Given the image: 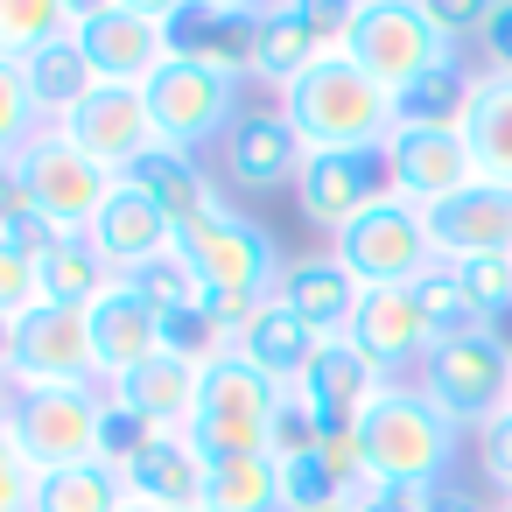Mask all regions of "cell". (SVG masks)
<instances>
[{"label": "cell", "instance_id": "6da1fadb", "mask_svg": "<svg viewBox=\"0 0 512 512\" xmlns=\"http://www.w3.org/2000/svg\"><path fill=\"white\" fill-rule=\"evenodd\" d=\"M176 253H183L190 274H197V302H204L232 337H239V323H246L260 302H274V288H281V274H288L281 239H274L253 211H239V204L204 211V218L176 239Z\"/></svg>", "mask_w": 512, "mask_h": 512}, {"label": "cell", "instance_id": "7a4b0ae2", "mask_svg": "<svg viewBox=\"0 0 512 512\" xmlns=\"http://www.w3.org/2000/svg\"><path fill=\"white\" fill-rule=\"evenodd\" d=\"M274 106L295 127L302 155H351V148L393 141V92L379 78H365L344 50H330L316 71H302Z\"/></svg>", "mask_w": 512, "mask_h": 512}, {"label": "cell", "instance_id": "3957f363", "mask_svg": "<svg viewBox=\"0 0 512 512\" xmlns=\"http://www.w3.org/2000/svg\"><path fill=\"white\" fill-rule=\"evenodd\" d=\"M358 449H365V470H372L379 484H442V477H456L463 428H456L414 379H393V386L365 407Z\"/></svg>", "mask_w": 512, "mask_h": 512}, {"label": "cell", "instance_id": "277c9868", "mask_svg": "<svg viewBox=\"0 0 512 512\" xmlns=\"http://www.w3.org/2000/svg\"><path fill=\"white\" fill-rule=\"evenodd\" d=\"M365 78H379L386 92L463 64V43L435 29L428 0H351L344 8V43H337Z\"/></svg>", "mask_w": 512, "mask_h": 512}, {"label": "cell", "instance_id": "5b68a950", "mask_svg": "<svg viewBox=\"0 0 512 512\" xmlns=\"http://www.w3.org/2000/svg\"><path fill=\"white\" fill-rule=\"evenodd\" d=\"M71 36L85 50V64L99 71V85H148L169 57H176V0H78L71 8Z\"/></svg>", "mask_w": 512, "mask_h": 512}, {"label": "cell", "instance_id": "8992f818", "mask_svg": "<svg viewBox=\"0 0 512 512\" xmlns=\"http://www.w3.org/2000/svg\"><path fill=\"white\" fill-rule=\"evenodd\" d=\"M288 386H274L260 365H246L239 351H225L218 365H204L197 379V414H190V442L204 456H267L274 442V407Z\"/></svg>", "mask_w": 512, "mask_h": 512}, {"label": "cell", "instance_id": "52a82bcc", "mask_svg": "<svg viewBox=\"0 0 512 512\" xmlns=\"http://www.w3.org/2000/svg\"><path fill=\"white\" fill-rule=\"evenodd\" d=\"M239 71H218V64H197V57H169L141 99H148V120H155V141L162 148H183V155H204L211 141L225 148V134L239 127Z\"/></svg>", "mask_w": 512, "mask_h": 512}, {"label": "cell", "instance_id": "ba28073f", "mask_svg": "<svg viewBox=\"0 0 512 512\" xmlns=\"http://www.w3.org/2000/svg\"><path fill=\"white\" fill-rule=\"evenodd\" d=\"M15 449L36 470H64V463H99V414H106V386H22L0 400Z\"/></svg>", "mask_w": 512, "mask_h": 512}, {"label": "cell", "instance_id": "9c48e42d", "mask_svg": "<svg viewBox=\"0 0 512 512\" xmlns=\"http://www.w3.org/2000/svg\"><path fill=\"white\" fill-rule=\"evenodd\" d=\"M456 428H484L491 414H505V393H512V337L505 330H484V337H449L428 351L421 379H414Z\"/></svg>", "mask_w": 512, "mask_h": 512}, {"label": "cell", "instance_id": "30bf717a", "mask_svg": "<svg viewBox=\"0 0 512 512\" xmlns=\"http://www.w3.org/2000/svg\"><path fill=\"white\" fill-rule=\"evenodd\" d=\"M330 253L351 267L358 288H414L428 267H442L435 260V239H428V211L407 204V197L372 204L351 232L330 239Z\"/></svg>", "mask_w": 512, "mask_h": 512}, {"label": "cell", "instance_id": "8fae6325", "mask_svg": "<svg viewBox=\"0 0 512 512\" xmlns=\"http://www.w3.org/2000/svg\"><path fill=\"white\" fill-rule=\"evenodd\" d=\"M8 169H15V190H22V197L57 225V232H71V239H78V232H92V225H99V211H106V197H113V176H106L99 162H85L57 127H43V134L8 162Z\"/></svg>", "mask_w": 512, "mask_h": 512}, {"label": "cell", "instance_id": "7c38bea8", "mask_svg": "<svg viewBox=\"0 0 512 512\" xmlns=\"http://www.w3.org/2000/svg\"><path fill=\"white\" fill-rule=\"evenodd\" d=\"M0 386H99L92 365V337H85V309H57L36 302L29 316L8 323V365H0Z\"/></svg>", "mask_w": 512, "mask_h": 512}, {"label": "cell", "instance_id": "4fadbf2b", "mask_svg": "<svg viewBox=\"0 0 512 512\" xmlns=\"http://www.w3.org/2000/svg\"><path fill=\"white\" fill-rule=\"evenodd\" d=\"M337 43H344V8H323V0H274V8H260V22H253L246 78L281 99V92H288L302 71H316Z\"/></svg>", "mask_w": 512, "mask_h": 512}, {"label": "cell", "instance_id": "5bb4252c", "mask_svg": "<svg viewBox=\"0 0 512 512\" xmlns=\"http://www.w3.org/2000/svg\"><path fill=\"white\" fill-rule=\"evenodd\" d=\"M288 197H295L302 225H316L323 239H337V232H351V225H358L372 204H386V197H393V162H386V148L309 155Z\"/></svg>", "mask_w": 512, "mask_h": 512}, {"label": "cell", "instance_id": "9a60e30c", "mask_svg": "<svg viewBox=\"0 0 512 512\" xmlns=\"http://www.w3.org/2000/svg\"><path fill=\"white\" fill-rule=\"evenodd\" d=\"M57 134L85 155V162H99L113 183L141 162V155H155L162 141H155V120H148V99L134 92V85H99L78 113H64L57 120Z\"/></svg>", "mask_w": 512, "mask_h": 512}, {"label": "cell", "instance_id": "2e32d148", "mask_svg": "<svg viewBox=\"0 0 512 512\" xmlns=\"http://www.w3.org/2000/svg\"><path fill=\"white\" fill-rule=\"evenodd\" d=\"M344 337L365 351V365H372L379 379H421V365H428V351H435V330H428L414 288H365Z\"/></svg>", "mask_w": 512, "mask_h": 512}, {"label": "cell", "instance_id": "e0dca14e", "mask_svg": "<svg viewBox=\"0 0 512 512\" xmlns=\"http://www.w3.org/2000/svg\"><path fill=\"white\" fill-rule=\"evenodd\" d=\"M386 162H393V197H407L421 211H435V204L463 197L470 183H484L477 162H470L463 127H407V134L386 141Z\"/></svg>", "mask_w": 512, "mask_h": 512}, {"label": "cell", "instance_id": "ac0fdd59", "mask_svg": "<svg viewBox=\"0 0 512 512\" xmlns=\"http://www.w3.org/2000/svg\"><path fill=\"white\" fill-rule=\"evenodd\" d=\"M85 337H92L99 386H120L127 372H141L148 358H162V309H155L134 281H113V288L85 309Z\"/></svg>", "mask_w": 512, "mask_h": 512}, {"label": "cell", "instance_id": "d6986e66", "mask_svg": "<svg viewBox=\"0 0 512 512\" xmlns=\"http://www.w3.org/2000/svg\"><path fill=\"white\" fill-rule=\"evenodd\" d=\"M386 386H393V379H379L351 337H330V344L316 351V365H309V372H302L288 393H295V400L316 414V428H323V435H358L365 407H372Z\"/></svg>", "mask_w": 512, "mask_h": 512}, {"label": "cell", "instance_id": "ffe728a7", "mask_svg": "<svg viewBox=\"0 0 512 512\" xmlns=\"http://www.w3.org/2000/svg\"><path fill=\"white\" fill-rule=\"evenodd\" d=\"M428 239L442 267H470L491 253H512V190L505 183H470L463 197L428 211Z\"/></svg>", "mask_w": 512, "mask_h": 512}, {"label": "cell", "instance_id": "44dd1931", "mask_svg": "<svg viewBox=\"0 0 512 512\" xmlns=\"http://www.w3.org/2000/svg\"><path fill=\"white\" fill-rule=\"evenodd\" d=\"M99 253H106V267L127 281V274H141V267H155V260H169L176 253V225H169V211L155 204V197H141L134 183H113V197H106V211H99V225L85 232Z\"/></svg>", "mask_w": 512, "mask_h": 512}, {"label": "cell", "instance_id": "7402d4cb", "mask_svg": "<svg viewBox=\"0 0 512 512\" xmlns=\"http://www.w3.org/2000/svg\"><path fill=\"white\" fill-rule=\"evenodd\" d=\"M218 162H225L232 190H295L309 155H302L295 127L281 120V106H267V113H239V127L218 148Z\"/></svg>", "mask_w": 512, "mask_h": 512}, {"label": "cell", "instance_id": "603a6c76", "mask_svg": "<svg viewBox=\"0 0 512 512\" xmlns=\"http://www.w3.org/2000/svg\"><path fill=\"white\" fill-rule=\"evenodd\" d=\"M204 477H211V456L183 435V428H162L127 470V498L134 505H155V512H204Z\"/></svg>", "mask_w": 512, "mask_h": 512}, {"label": "cell", "instance_id": "cb8c5ba5", "mask_svg": "<svg viewBox=\"0 0 512 512\" xmlns=\"http://www.w3.org/2000/svg\"><path fill=\"white\" fill-rule=\"evenodd\" d=\"M358 281H351V267L323 246V253H288V274H281V288H274V302H288L302 323H316L323 337H344L351 330V316H358Z\"/></svg>", "mask_w": 512, "mask_h": 512}, {"label": "cell", "instance_id": "d4e9b609", "mask_svg": "<svg viewBox=\"0 0 512 512\" xmlns=\"http://www.w3.org/2000/svg\"><path fill=\"white\" fill-rule=\"evenodd\" d=\"M323 344H330V337H323L316 323H302L288 302H260V309L239 323V337H232V351H239L246 365H260L274 386H295V379L316 365Z\"/></svg>", "mask_w": 512, "mask_h": 512}, {"label": "cell", "instance_id": "484cf974", "mask_svg": "<svg viewBox=\"0 0 512 512\" xmlns=\"http://www.w3.org/2000/svg\"><path fill=\"white\" fill-rule=\"evenodd\" d=\"M253 22H260V8H239V0H225V8L218 0H176V57H197V64L246 78Z\"/></svg>", "mask_w": 512, "mask_h": 512}, {"label": "cell", "instance_id": "4316f807", "mask_svg": "<svg viewBox=\"0 0 512 512\" xmlns=\"http://www.w3.org/2000/svg\"><path fill=\"white\" fill-rule=\"evenodd\" d=\"M120 183H134L141 197H155L162 211H169V225L176 232H190L204 211H218L225 197H218V183H211V169L197 162V155H183V148H155V155H141Z\"/></svg>", "mask_w": 512, "mask_h": 512}, {"label": "cell", "instance_id": "83f0119b", "mask_svg": "<svg viewBox=\"0 0 512 512\" xmlns=\"http://www.w3.org/2000/svg\"><path fill=\"white\" fill-rule=\"evenodd\" d=\"M463 141L484 183L512 190V71H477L470 106H463Z\"/></svg>", "mask_w": 512, "mask_h": 512}, {"label": "cell", "instance_id": "f1b7e54d", "mask_svg": "<svg viewBox=\"0 0 512 512\" xmlns=\"http://www.w3.org/2000/svg\"><path fill=\"white\" fill-rule=\"evenodd\" d=\"M22 78H29V99H36V113H43V127H57L64 113H78L92 92H99V71L85 64V50H78V36H64V43H50V50H36L29 64H22Z\"/></svg>", "mask_w": 512, "mask_h": 512}, {"label": "cell", "instance_id": "f546056e", "mask_svg": "<svg viewBox=\"0 0 512 512\" xmlns=\"http://www.w3.org/2000/svg\"><path fill=\"white\" fill-rule=\"evenodd\" d=\"M197 365H183V358H148L141 372H127L113 393L134 407V414H148L155 428H190V414H197Z\"/></svg>", "mask_w": 512, "mask_h": 512}, {"label": "cell", "instance_id": "4dcf8cb0", "mask_svg": "<svg viewBox=\"0 0 512 512\" xmlns=\"http://www.w3.org/2000/svg\"><path fill=\"white\" fill-rule=\"evenodd\" d=\"M204 512H281V463L274 456H211Z\"/></svg>", "mask_w": 512, "mask_h": 512}, {"label": "cell", "instance_id": "1f68e13d", "mask_svg": "<svg viewBox=\"0 0 512 512\" xmlns=\"http://www.w3.org/2000/svg\"><path fill=\"white\" fill-rule=\"evenodd\" d=\"M127 484L106 463H64V470H36L29 512H120Z\"/></svg>", "mask_w": 512, "mask_h": 512}, {"label": "cell", "instance_id": "d6a6232c", "mask_svg": "<svg viewBox=\"0 0 512 512\" xmlns=\"http://www.w3.org/2000/svg\"><path fill=\"white\" fill-rule=\"evenodd\" d=\"M470 85H477L470 64H449V71H428V78L400 85L393 92V134H407V127H463Z\"/></svg>", "mask_w": 512, "mask_h": 512}, {"label": "cell", "instance_id": "836d02e7", "mask_svg": "<svg viewBox=\"0 0 512 512\" xmlns=\"http://www.w3.org/2000/svg\"><path fill=\"white\" fill-rule=\"evenodd\" d=\"M36 274H43V302H57V309H92V302L120 281V274L106 267V253H99L85 232H78V239H64Z\"/></svg>", "mask_w": 512, "mask_h": 512}, {"label": "cell", "instance_id": "e575fe53", "mask_svg": "<svg viewBox=\"0 0 512 512\" xmlns=\"http://www.w3.org/2000/svg\"><path fill=\"white\" fill-rule=\"evenodd\" d=\"M414 302H421L435 344H449V337H484V330H491V316L470 302V288H463L456 267H428V274L414 281Z\"/></svg>", "mask_w": 512, "mask_h": 512}, {"label": "cell", "instance_id": "d590c367", "mask_svg": "<svg viewBox=\"0 0 512 512\" xmlns=\"http://www.w3.org/2000/svg\"><path fill=\"white\" fill-rule=\"evenodd\" d=\"M71 8L78 0H0V57L29 64L36 50L71 36Z\"/></svg>", "mask_w": 512, "mask_h": 512}, {"label": "cell", "instance_id": "8d00e7d4", "mask_svg": "<svg viewBox=\"0 0 512 512\" xmlns=\"http://www.w3.org/2000/svg\"><path fill=\"white\" fill-rule=\"evenodd\" d=\"M232 351V330L204 309V302H169L162 309V358H183V365H218Z\"/></svg>", "mask_w": 512, "mask_h": 512}, {"label": "cell", "instance_id": "74e56055", "mask_svg": "<svg viewBox=\"0 0 512 512\" xmlns=\"http://www.w3.org/2000/svg\"><path fill=\"white\" fill-rule=\"evenodd\" d=\"M344 505H351V491L330 477V463H323V442H316L309 456L281 463V512H344Z\"/></svg>", "mask_w": 512, "mask_h": 512}, {"label": "cell", "instance_id": "f35d334b", "mask_svg": "<svg viewBox=\"0 0 512 512\" xmlns=\"http://www.w3.org/2000/svg\"><path fill=\"white\" fill-rule=\"evenodd\" d=\"M36 134H43V113L29 99V78L15 57H0V162H15Z\"/></svg>", "mask_w": 512, "mask_h": 512}, {"label": "cell", "instance_id": "ab89813d", "mask_svg": "<svg viewBox=\"0 0 512 512\" xmlns=\"http://www.w3.org/2000/svg\"><path fill=\"white\" fill-rule=\"evenodd\" d=\"M155 435H162V428H155L148 414H134V407L106 386V414H99V463H106V470H127Z\"/></svg>", "mask_w": 512, "mask_h": 512}, {"label": "cell", "instance_id": "60d3db41", "mask_svg": "<svg viewBox=\"0 0 512 512\" xmlns=\"http://www.w3.org/2000/svg\"><path fill=\"white\" fill-rule=\"evenodd\" d=\"M470 456H477L484 491H498V505H512V407L491 414V421L470 435Z\"/></svg>", "mask_w": 512, "mask_h": 512}, {"label": "cell", "instance_id": "b9f144b4", "mask_svg": "<svg viewBox=\"0 0 512 512\" xmlns=\"http://www.w3.org/2000/svg\"><path fill=\"white\" fill-rule=\"evenodd\" d=\"M463 274V288H470V302L491 316V330H505L512 323V253H491V260H470V267H456Z\"/></svg>", "mask_w": 512, "mask_h": 512}, {"label": "cell", "instance_id": "7bdbcfd3", "mask_svg": "<svg viewBox=\"0 0 512 512\" xmlns=\"http://www.w3.org/2000/svg\"><path fill=\"white\" fill-rule=\"evenodd\" d=\"M36 302H43V274H36V260H29V253H15L8 239H0V323L29 316Z\"/></svg>", "mask_w": 512, "mask_h": 512}, {"label": "cell", "instance_id": "ee69618b", "mask_svg": "<svg viewBox=\"0 0 512 512\" xmlns=\"http://www.w3.org/2000/svg\"><path fill=\"white\" fill-rule=\"evenodd\" d=\"M323 442V428H316V414L295 400V393H281V407H274V442H267V456L274 463H295V456H309Z\"/></svg>", "mask_w": 512, "mask_h": 512}, {"label": "cell", "instance_id": "f6af8a7d", "mask_svg": "<svg viewBox=\"0 0 512 512\" xmlns=\"http://www.w3.org/2000/svg\"><path fill=\"white\" fill-rule=\"evenodd\" d=\"M0 239H8L15 253H29V260L43 267V260H50V253H57V246H64L71 232H57V225H50V218H43L36 204H15L8 218H0Z\"/></svg>", "mask_w": 512, "mask_h": 512}, {"label": "cell", "instance_id": "bcb514c9", "mask_svg": "<svg viewBox=\"0 0 512 512\" xmlns=\"http://www.w3.org/2000/svg\"><path fill=\"white\" fill-rule=\"evenodd\" d=\"M155 309H169V302H197V274H190V260L183 253H169V260H155V267H141V274H127Z\"/></svg>", "mask_w": 512, "mask_h": 512}, {"label": "cell", "instance_id": "7dc6e473", "mask_svg": "<svg viewBox=\"0 0 512 512\" xmlns=\"http://www.w3.org/2000/svg\"><path fill=\"white\" fill-rule=\"evenodd\" d=\"M29 491H36V463L15 449L8 414H0V512H29Z\"/></svg>", "mask_w": 512, "mask_h": 512}, {"label": "cell", "instance_id": "c3c4849f", "mask_svg": "<svg viewBox=\"0 0 512 512\" xmlns=\"http://www.w3.org/2000/svg\"><path fill=\"white\" fill-rule=\"evenodd\" d=\"M351 512H428V484H379V477H365L351 491Z\"/></svg>", "mask_w": 512, "mask_h": 512}, {"label": "cell", "instance_id": "681fc988", "mask_svg": "<svg viewBox=\"0 0 512 512\" xmlns=\"http://www.w3.org/2000/svg\"><path fill=\"white\" fill-rule=\"evenodd\" d=\"M477 43H484L491 71H512V0H491V8H484V29H477Z\"/></svg>", "mask_w": 512, "mask_h": 512}, {"label": "cell", "instance_id": "f907efd6", "mask_svg": "<svg viewBox=\"0 0 512 512\" xmlns=\"http://www.w3.org/2000/svg\"><path fill=\"white\" fill-rule=\"evenodd\" d=\"M428 512H498L477 484H463V477H442V484H428Z\"/></svg>", "mask_w": 512, "mask_h": 512}, {"label": "cell", "instance_id": "816d5d0a", "mask_svg": "<svg viewBox=\"0 0 512 512\" xmlns=\"http://www.w3.org/2000/svg\"><path fill=\"white\" fill-rule=\"evenodd\" d=\"M0 365H8V323H0Z\"/></svg>", "mask_w": 512, "mask_h": 512}, {"label": "cell", "instance_id": "f5cc1de1", "mask_svg": "<svg viewBox=\"0 0 512 512\" xmlns=\"http://www.w3.org/2000/svg\"><path fill=\"white\" fill-rule=\"evenodd\" d=\"M120 512H155V505H134V498H127V505H120Z\"/></svg>", "mask_w": 512, "mask_h": 512}, {"label": "cell", "instance_id": "db71d44e", "mask_svg": "<svg viewBox=\"0 0 512 512\" xmlns=\"http://www.w3.org/2000/svg\"><path fill=\"white\" fill-rule=\"evenodd\" d=\"M505 407H512V393H505Z\"/></svg>", "mask_w": 512, "mask_h": 512}, {"label": "cell", "instance_id": "11a10c76", "mask_svg": "<svg viewBox=\"0 0 512 512\" xmlns=\"http://www.w3.org/2000/svg\"><path fill=\"white\" fill-rule=\"evenodd\" d=\"M498 512H512V505H498Z\"/></svg>", "mask_w": 512, "mask_h": 512}, {"label": "cell", "instance_id": "9f6ffc18", "mask_svg": "<svg viewBox=\"0 0 512 512\" xmlns=\"http://www.w3.org/2000/svg\"><path fill=\"white\" fill-rule=\"evenodd\" d=\"M344 512H351V505H344Z\"/></svg>", "mask_w": 512, "mask_h": 512}]
</instances>
